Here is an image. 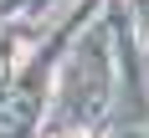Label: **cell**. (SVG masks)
<instances>
[{
    "label": "cell",
    "mask_w": 149,
    "mask_h": 138,
    "mask_svg": "<svg viewBox=\"0 0 149 138\" xmlns=\"http://www.w3.org/2000/svg\"><path fill=\"white\" fill-rule=\"evenodd\" d=\"M72 138H88V133H72Z\"/></svg>",
    "instance_id": "1"
}]
</instances>
